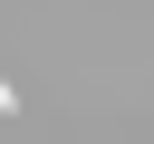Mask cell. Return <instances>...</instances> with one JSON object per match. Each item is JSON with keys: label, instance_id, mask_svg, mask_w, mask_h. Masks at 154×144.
<instances>
[{"label": "cell", "instance_id": "6da1fadb", "mask_svg": "<svg viewBox=\"0 0 154 144\" xmlns=\"http://www.w3.org/2000/svg\"><path fill=\"white\" fill-rule=\"evenodd\" d=\"M0 115H19V96H10V77H0Z\"/></svg>", "mask_w": 154, "mask_h": 144}]
</instances>
